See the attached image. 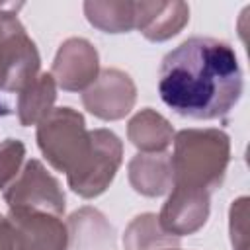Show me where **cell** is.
Masks as SVG:
<instances>
[{
	"instance_id": "6da1fadb",
	"label": "cell",
	"mask_w": 250,
	"mask_h": 250,
	"mask_svg": "<svg viewBox=\"0 0 250 250\" xmlns=\"http://www.w3.org/2000/svg\"><path fill=\"white\" fill-rule=\"evenodd\" d=\"M242 90L238 57L225 41L189 37L162 59L158 94L182 117L221 119L234 109Z\"/></svg>"
},
{
	"instance_id": "7a4b0ae2",
	"label": "cell",
	"mask_w": 250,
	"mask_h": 250,
	"mask_svg": "<svg viewBox=\"0 0 250 250\" xmlns=\"http://www.w3.org/2000/svg\"><path fill=\"white\" fill-rule=\"evenodd\" d=\"M172 188L199 189L211 195L223 180L230 158L229 135L219 129H184L174 135Z\"/></svg>"
},
{
	"instance_id": "3957f363",
	"label": "cell",
	"mask_w": 250,
	"mask_h": 250,
	"mask_svg": "<svg viewBox=\"0 0 250 250\" xmlns=\"http://www.w3.org/2000/svg\"><path fill=\"white\" fill-rule=\"evenodd\" d=\"M37 145L55 170L72 178L84 168L92 154V131L86 129L80 111L72 107H53V111L37 123Z\"/></svg>"
},
{
	"instance_id": "277c9868",
	"label": "cell",
	"mask_w": 250,
	"mask_h": 250,
	"mask_svg": "<svg viewBox=\"0 0 250 250\" xmlns=\"http://www.w3.org/2000/svg\"><path fill=\"white\" fill-rule=\"evenodd\" d=\"M39 51L18 21L0 45V115L16 109L18 96L37 78Z\"/></svg>"
},
{
	"instance_id": "5b68a950",
	"label": "cell",
	"mask_w": 250,
	"mask_h": 250,
	"mask_svg": "<svg viewBox=\"0 0 250 250\" xmlns=\"http://www.w3.org/2000/svg\"><path fill=\"white\" fill-rule=\"evenodd\" d=\"M2 193L8 209L43 211L57 217L64 213V193L57 178L35 158L23 164L18 178Z\"/></svg>"
},
{
	"instance_id": "8992f818",
	"label": "cell",
	"mask_w": 250,
	"mask_h": 250,
	"mask_svg": "<svg viewBox=\"0 0 250 250\" xmlns=\"http://www.w3.org/2000/svg\"><path fill=\"white\" fill-rule=\"evenodd\" d=\"M121 156H123V145L119 137L109 129H94L92 154L88 162L76 176L66 178L70 189L86 199L104 193L109 188L111 180L115 178V172L121 164Z\"/></svg>"
},
{
	"instance_id": "52a82bcc",
	"label": "cell",
	"mask_w": 250,
	"mask_h": 250,
	"mask_svg": "<svg viewBox=\"0 0 250 250\" xmlns=\"http://www.w3.org/2000/svg\"><path fill=\"white\" fill-rule=\"evenodd\" d=\"M16 250H68L70 230L51 213L29 209H8Z\"/></svg>"
},
{
	"instance_id": "ba28073f",
	"label": "cell",
	"mask_w": 250,
	"mask_h": 250,
	"mask_svg": "<svg viewBox=\"0 0 250 250\" xmlns=\"http://www.w3.org/2000/svg\"><path fill=\"white\" fill-rule=\"evenodd\" d=\"M137 100V88L131 76L117 68H105L98 74L94 84H90L82 94L84 107L105 121H115L125 117Z\"/></svg>"
},
{
	"instance_id": "9c48e42d",
	"label": "cell",
	"mask_w": 250,
	"mask_h": 250,
	"mask_svg": "<svg viewBox=\"0 0 250 250\" xmlns=\"http://www.w3.org/2000/svg\"><path fill=\"white\" fill-rule=\"evenodd\" d=\"M51 74L55 82L66 92L86 90L100 74V59L96 47L82 37L66 39L57 51Z\"/></svg>"
},
{
	"instance_id": "30bf717a",
	"label": "cell",
	"mask_w": 250,
	"mask_h": 250,
	"mask_svg": "<svg viewBox=\"0 0 250 250\" xmlns=\"http://www.w3.org/2000/svg\"><path fill=\"white\" fill-rule=\"evenodd\" d=\"M209 217V193L188 188H172L162 211L158 225L172 236H184L197 232Z\"/></svg>"
},
{
	"instance_id": "8fae6325",
	"label": "cell",
	"mask_w": 250,
	"mask_h": 250,
	"mask_svg": "<svg viewBox=\"0 0 250 250\" xmlns=\"http://www.w3.org/2000/svg\"><path fill=\"white\" fill-rule=\"evenodd\" d=\"M189 20L184 2H135V27L148 41H166L182 31Z\"/></svg>"
},
{
	"instance_id": "7c38bea8",
	"label": "cell",
	"mask_w": 250,
	"mask_h": 250,
	"mask_svg": "<svg viewBox=\"0 0 250 250\" xmlns=\"http://www.w3.org/2000/svg\"><path fill=\"white\" fill-rule=\"evenodd\" d=\"M129 182L137 193L156 197L172 189V166L166 152H139L129 162Z\"/></svg>"
},
{
	"instance_id": "4fadbf2b",
	"label": "cell",
	"mask_w": 250,
	"mask_h": 250,
	"mask_svg": "<svg viewBox=\"0 0 250 250\" xmlns=\"http://www.w3.org/2000/svg\"><path fill=\"white\" fill-rule=\"evenodd\" d=\"M127 137L141 152H164L174 139V129L166 117L146 107L129 121Z\"/></svg>"
},
{
	"instance_id": "5bb4252c",
	"label": "cell",
	"mask_w": 250,
	"mask_h": 250,
	"mask_svg": "<svg viewBox=\"0 0 250 250\" xmlns=\"http://www.w3.org/2000/svg\"><path fill=\"white\" fill-rule=\"evenodd\" d=\"M57 100V82L51 72H39L37 78L18 96L16 111L23 127L41 123L51 111Z\"/></svg>"
},
{
	"instance_id": "9a60e30c",
	"label": "cell",
	"mask_w": 250,
	"mask_h": 250,
	"mask_svg": "<svg viewBox=\"0 0 250 250\" xmlns=\"http://www.w3.org/2000/svg\"><path fill=\"white\" fill-rule=\"evenodd\" d=\"M176 244L178 236L164 232L158 225V217L152 213L135 217L123 234L125 250H164Z\"/></svg>"
},
{
	"instance_id": "2e32d148",
	"label": "cell",
	"mask_w": 250,
	"mask_h": 250,
	"mask_svg": "<svg viewBox=\"0 0 250 250\" xmlns=\"http://www.w3.org/2000/svg\"><path fill=\"white\" fill-rule=\"evenodd\" d=\"M84 14L105 33H125L135 27V2H84Z\"/></svg>"
},
{
	"instance_id": "e0dca14e",
	"label": "cell",
	"mask_w": 250,
	"mask_h": 250,
	"mask_svg": "<svg viewBox=\"0 0 250 250\" xmlns=\"http://www.w3.org/2000/svg\"><path fill=\"white\" fill-rule=\"evenodd\" d=\"M25 160V146L18 139L0 143V189L4 191L21 172Z\"/></svg>"
},
{
	"instance_id": "ac0fdd59",
	"label": "cell",
	"mask_w": 250,
	"mask_h": 250,
	"mask_svg": "<svg viewBox=\"0 0 250 250\" xmlns=\"http://www.w3.org/2000/svg\"><path fill=\"white\" fill-rule=\"evenodd\" d=\"M246 219L248 197H238L230 205V240L234 250H246Z\"/></svg>"
},
{
	"instance_id": "d6986e66",
	"label": "cell",
	"mask_w": 250,
	"mask_h": 250,
	"mask_svg": "<svg viewBox=\"0 0 250 250\" xmlns=\"http://www.w3.org/2000/svg\"><path fill=\"white\" fill-rule=\"evenodd\" d=\"M23 4H0V45L10 33V29L20 21L18 20V10Z\"/></svg>"
},
{
	"instance_id": "ffe728a7",
	"label": "cell",
	"mask_w": 250,
	"mask_h": 250,
	"mask_svg": "<svg viewBox=\"0 0 250 250\" xmlns=\"http://www.w3.org/2000/svg\"><path fill=\"white\" fill-rule=\"evenodd\" d=\"M0 250H16L12 229L8 225V219L0 215Z\"/></svg>"
},
{
	"instance_id": "44dd1931",
	"label": "cell",
	"mask_w": 250,
	"mask_h": 250,
	"mask_svg": "<svg viewBox=\"0 0 250 250\" xmlns=\"http://www.w3.org/2000/svg\"><path fill=\"white\" fill-rule=\"evenodd\" d=\"M164 250H176V248H164Z\"/></svg>"
}]
</instances>
